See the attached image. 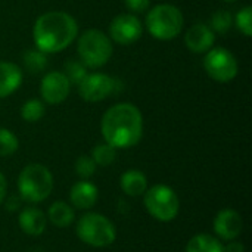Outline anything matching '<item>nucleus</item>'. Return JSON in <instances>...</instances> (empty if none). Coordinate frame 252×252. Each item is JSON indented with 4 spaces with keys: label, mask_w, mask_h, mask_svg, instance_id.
I'll list each match as a JSON object with an SVG mask.
<instances>
[{
    "label": "nucleus",
    "mask_w": 252,
    "mask_h": 252,
    "mask_svg": "<svg viewBox=\"0 0 252 252\" xmlns=\"http://www.w3.org/2000/svg\"><path fill=\"white\" fill-rule=\"evenodd\" d=\"M38 252H41V251H38Z\"/></svg>",
    "instance_id": "nucleus-33"
},
{
    "label": "nucleus",
    "mask_w": 252,
    "mask_h": 252,
    "mask_svg": "<svg viewBox=\"0 0 252 252\" xmlns=\"http://www.w3.org/2000/svg\"><path fill=\"white\" fill-rule=\"evenodd\" d=\"M19 148L18 137L7 128H0V157H10Z\"/></svg>",
    "instance_id": "nucleus-24"
},
{
    "label": "nucleus",
    "mask_w": 252,
    "mask_h": 252,
    "mask_svg": "<svg viewBox=\"0 0 252 252\" xmlns=\"http://www.w3.org/2000/svg\"><path fill=\"white\" fill-rule=\"evenodd\" d=\"M22 63L27 72L40 74L47 68V53L38 49H28L22 55Z\"/></svg>",
    "instance_id": "nucleus-20"
},
{
    "label": "nucleus",
    "mask_w": 252,
    "mask_h": 252,
    "mask_svg": "<svg viewBox=\"0 0 252 252\" xmlns=\"http://www.w3.org/2000/svg\"><path fill=\"white\" fill-rule=\"evenodd\" d=\"M22 199H21V196L19 195H10V196H6L4 198V201H3V204H4V207L10 211V213H13V211H18L21 207H22Z\"/></svg>",
    "instance_id": "nucleus-29"
},
{
    "label": "nucleus",
    "mask_w": 252,
    "mask_h": 252,
    "mask_svg": "<svg viewBox=\"0 0 252 252\" xmlns=\"http://www.w3.org/2000/svg\"><path fill=\"white\" fill-rule=\"evenodd\" d=\"M77 52L80 61L86 68H102L112 56L114 47L111 38L100 30H86L77 41Z\"/></svg>",
    "instance_id": "nucleus-5"
},
{
    "label": "nucleus",
    "mask_w": 252,
    "mask_h": 252,
    "mask_svg": "<svg viewBox=\"0 0 252 252\" xmlns=\"http://www.w3.org/2000/svg\"><path fill=\"white\" fill-rule=\"evenodd\" d=\"M124 4H126V7L130 12L142 13V12H145L149 7L151 0H124Z\"/></svg>",
    "instance_id": "nucleus-28"
},
{
    "label": "nucleus",
    "mask_w": 252,
    "mask_h": 252,
    "mask_svg": "<svg viewBox=\"0 0 252 252\" xmlns=\"http://www.w3.org/2000/svg\"><path fill=\"white\" fill-rule=\"evenodd\" d=\"M96 168H97L96 162L89 155L78 157L75 161V165H74V170L78 174V177H81V180H89L96 173Z\"/></svg>",
    "instance_id": "nucleus-26"
},
{
    "label": "nucleus",
    "mask_w": 252,
    "mask_h": 252,
    "mask_svg": "<svg viewBox=\"0 0 252 252\" xmlns=\"http://www.w3.org/2000/svg\"><path fill=\"white\" fill-rule=\"evenodd\" d=\"M6 196H7V182H6L4 174L0 171V205L3 204Z\"/></svg>",
    "instance_id": "nucleus-31"
},
{
    "label": "nucleus",
    "mask_w": 252,
    "mask_h": 252,
    "mask_svg": "<svg viewBox=\"0 0 252 252\" xmlns=\"http://www.w3.org/2000/svg\"><path fill=\"white\" fill-rule=\"evenodd\" d=\"M71 92V83L61 71L47 72L40 83V94L49 105L62 103Z\"/></svg>",
    "instance_id": "nucleus-11"
},
{
    "label": "nucleus",
    "mask_w": 252,
    "mask_h": 252,
    "mask_svg": "<svg viewBox=\"0 0 252 252\" xmlns=\"http://www.w3.org/2000/svg\"><path fill=\"white\" fill-rule=\"evenodd\" d=\"M99 199V189L89 180H80L69 190V202L75 210H90Z\"/></svg>",
    "instance_id": "nucleus-14"
},
{
    "label": "nucleus",
    "mask_w": 252,
    "mask_h": 252,
    "mask_svg": "<svg viewBox=\"0 0 252 252\" xmlns=\"http://www.w3.org/2000/svg\"><path fill=\"white\" fill-rule=\"evenodd\" d=\"M120 188L127 196H131V198L142 196L148 189V179L145 173H142L140 170L130 168L121 174Z\"/></svg>",
    "instance_id": "nucleus-17"
},
{
    "label": "nucleus",
    "mask_w": 252,
    "mask_h": 252,
    "mask_svg": "<svg viewBox=\"0 0 252 252\" xmlns=\"http://www.w3.org/2000/svg\"><path fill=\"white\" fill-rule=\"evenodd\" d=\"M244 229V220L242 216L232 208H224L217 213L213 221V230L216 233V238L220 241H233L238 239Z\"/></svg>",
    "instance_id": "nucleus-12"
},
{
    "label": "nucleus",
    "mask_w": 252,
    "mask_h": 252,
    "mask_svg": "<svg viewBox=\"0 0 252 252\" xmlns=\"http://www.w3.org/2000/svg\"><path fill=\"white\" fill-rule=\"evenodd\" d=\"M90 157L93 158V161L96 162V165H99V167H108V165H111V164L115 162L117 149L112 148L108 143H99V145H96L93 148Z\"/></svg>",
    "instance_id": "nucleus-22"
},
{
    "label": "nucleus",
    "mask_w": 252,
    "mask_h": 252,
    "mask_svg": "<svg viewBox=\"0 0 252 252\" xmlns=\"http://www.w3.org/2000/svg\"><path fill=\"white\" fill-rule=\"evenodd\" d=\"M223 1H226V3H233V1H236V0H223Z\"/></svg>",
    "instance_id": "nucleus-32"
},
{
    "label": "nucleus",
    "mask_w": 252,
    "mask_h": 252,
    "mask_svg": "<svg viewBox=\"0 0 252 252\" xmlns=\"http://www.w3.org/2000/svg\"><path fill=\"white\" fill-rule=\"evenodd\" d=\"M186 252H224V245L213 235L199 233L189 239Z\"/></svg>",
    "instance_id": "nucleus-19"
},
{
    "label": "nucleus",
    "mask_w": 252,
    "mask_h": 252,
    "mask_svg": "<svg viewBox=\"0 0 252 252\" xmlns=\"http://www.w3.org/2000/svg\"><path fill=\"white\" fill-rule=\"evenodd\" d=\"M235 24L236 28L245 35V37H251L252 35V7L251 6H245L242 7L236 16H235Z\"/></svg>",
    "instance_id": "nucleus-27"
},
{
    "label": "nucleus",
    "mask_w": 252,
    "mask_h": 252,
    "mask_svg": "<svg viewBox=\"0 0 252 252\" xmlns=\"http://www.w3.org/2000/svg\"><path fill=\"white\" fill-rule=\"evenodd\" d=\"M143 34V24L133 13H121L109 24V38L118 44L128 46L136 43Z\"/></svg>",
    "instance_id": "nucleus-10"
},
{
    "label": "nucleus",
    "mask_w": 252,
    "mask_h": 252,
    "mask_svg": "<svg viewBox=\"0 0 252 252\" xmlns=\"http://www.w3.org/2000/svg\"><path fill=\"white\" fill-rule=\"evenodd\" d=\"M44 114H46L44 103L38 99H30L24 102V105L21 106V117L27 123H37L44 117Z\"/></svg>",
    "instance_id": "nucleus-21"
},
{
    "label": "nucleus",
    "mask_w": 252,
    "mask_h": 252,
    "mask_svg": "<svg viewBox=\"0 0 252 252\" xmlns=\"http://www.w3.org/2000/svg\"><path fill=\"white\" fill-rule=\"evenodd\" d=\"M100 131L105 143L115 149L136 146L143 136V117L140 109L128 102L111 106L102 117Z\"/></svg>",
    "instance_id": "nucleus-1"
},
{
    "label": "nucleus",
    "mask_w": 252,
    "mask_h": 252,
    "mask_svg": "<svg viewBox=\"0 0 252 252\" xmlns=\"http://www.w3.org/2000/svg\"><path fill=\"white\" fill-rule=\"evenodd\" d=\"M18 195L24 202L40 204L46 201L53 190V176L43 164H28L18 176Z\"/></svg>",
    "instance_id": "nucleus-3"
},
{
    "label": "nucleus",
    "mask_w": 252,
    "mask_h": 252,
    "mask_svg": "<svg viewBox=\"0 0 252 252\" xmlns=\"http://www.w3.org/2000/svg\"><path fill=\"white\" fill-rule=\"evenodd\" d=\"M78 35V24L74 16L62 10L40 15L32 28L35 47L44 53H58L74 43Z\"/></svg>",
    "instance_id": "nucleus-2"
},
{
    "label": "nucleus",
    "mask_w": 252,
    "mask_h": 252,
    "mask_svg": "<svg viewBox=\"0 0 252 252\" xmlns=\"http://www.w3.org/2000/svg\"><path fill=\"white\" fill-rule=\"evenodd\" d=\"M78 94L86 102H100L117 92V81L102 72L87 74L78 84Z\"/></svg>",
    "instance_id": "nucleus-9"
},
{
    "label": "nucleus",
    "mask_w": 252,
    "mask_h": 252,
    "mask_svg": "<svg viewBox=\"0 0 252 252\" xmlns=\"http://www.w3.org/2000/svg\"><path fill=\"white\" fill-rule=\"evenodd\" d=\"M185 18L182 10L170 3L157 4L146 15V28L157 40H173L183 30Z\"/></svg>",
    "instance_id": "nucleus-6"
},
{
    "label": "nucleus",
    "mask_w": 252,
    "mask_h": 252,
    "mask_svg": "<svg viewBox=\"0 0 252 252\" xmlns=\"http://www.w3.org/2000/svg\"><path fill=\"white\" fill-rule=\"evenodd\" d=\"M233 25V16L230 15L229 10H217L213 13L211 16V25L210 28L214 31V32H219V34H226Z\"/></svg>",
    "instance_id": "nucleus-23"
},
{
    "label": "nucleus",
    "mask_w": 252,
    "mask_h": 252,
    "mask_svg": "<svg viewBox=\"0 0 252 252\" xmlns=\"http://www.w3.org/2000/svg\"><path fill=\"white\" fill-rule=\"evenodd\" d=\"M75 233L83 244L93 248H106L117 239L114 223L99 213H87L81 216L77 221Z\"/></svg>",
    "instance_id": "nucleus-4"
},
{
    "label": "nucleus",
    "mask_w": 252,
    "mask_h": 252,
    "mask_svg": "<svg viewBox=\"0 0 252 252\" xmlns=\"http://www.w3.org/2000/svg\"><path fill=\"white\" fill-rule=\"evenodd\" d=\"M185 43L190 52L205 53L213 49L216 43V32L210 28V25L195 24L188 30L185 35Z\"/></svg>",
    "instance_id": "nucleus-13"
},
{
    "label": "nucleus",
    "mask_w": 252,
    "mask_h": 252,
    "mask_svg": "<svg viewBox=\"0 0 252 252\" xmlns=\"http://www.w3.org/2000/svg\"><path fill=\"white\" fill-rule=\"evenodd\" d=\"M22 83V71L13 62H0V99L10 96Z\"/></svg>",
    "instance_id": "nucleus-16"
},
{
    "label": "nucleus",
    "mask_w": 252,
    "mask_h": 252,
    "mask_svg": "<svg viewBox=\"0 0 252 252\" xmlns=\"http://www.w3.org/2000/svg\"><path fill=\"white\" fill-rule=\"evenodd\" d=\"M63 74H65V77L69 80L71 84H78V83L87 75V68L83 65L81 61L71 59V61L66 62Z\"/></svg>",
    "instance_id": "nucleus-25"
},
{
    "label": "nucleus",
    "mask_w": 252,
    "mask_h": 252,
    "mask_svg": "<svg viewBox=\"0 0 252 252\" xmlns=\"http://www.w3.org/2000/svg\"><path fill=\"white\" fill-rule=\"evenodd\" d=\"M19 229L28 236H40L47 227L46 214L35 207H25L18 216Z\"/></svg>",
    "instance_id": "nucleus-15"
},
{
    "label": "nucleus",
    "mask_w": 252,
    "mask_h": 252,
    "mask_svg": "<svg viewBox=\"0 0 252 252\" xmlns=\"http://www.w3.org/2000/svg\"><path fill=\"white\" fill-rule=\"evenodd\" d=\"M224 252H245V247L238 239H233L224 245Z\"/></svg>",
    "instance_id": "nucleus-30"
},
{
    "label": "nucleus",
    "mask_w": 252,
    "mask_h": 252,
    "mask_svg": "<svg viewBox=\"0 0 252 252\" xmlns=\"http://www.w3.org/2000/svg\"><path fill=\"white\" fill-rule=\"evenodd\" d=\"M46 217H47V221H50L55 227L63 229L74 223L75 213L71 204H66L63 201H56L49 207Z\"/></svg>",
    "instance_id": "nucleus-18"
},
{
    "label": "nucleus",
    "mask_w": 252,
    "mask_h": 252,
    "mask_svg": "<svg viewBox=\"0 0 252 252\" xmlns=\"http://www.w3.org/2000/svg\"><path fill=\"white\" fill-rule=\"evenodd\" d=\"M143 205L151 217L161 223L173 221L180 211V199L167 185H155L143 193Z\"/></svg>",
    "instance_id": "nucleus-7"
},
{
    "label": "nucleus",
    "mask_w": 252,
    "mask_h": 252,
    "mask_svg": "<svg viewBox=\"0 0 252 252\" xmlns=\"http://www.w3.org/2000/svg\"><path fill=\"white\" fill-rule=\"evenodd\" d=\"M204 68L210 78L217 83H229L239 72V63L235 55L224 47L210 49L204 59Z\"/></svg>",
    "instance_id": "nucleus-8"
}]
</instances>
